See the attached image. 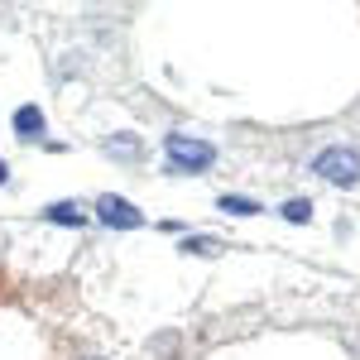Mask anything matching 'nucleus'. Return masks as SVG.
Wrapping results in <instances>:
<instances>
[{"label": "nucleus", "mask_w": 360, "mask_h": 360, "mask_svg": "<svg viewBox=\"0 0 360 360\" xmlns=\"http://www.w3.org/2000/svg\"><path fill=\"white\" fill-rule=\"evenodd\" d=\"M101 149H106L111 159H139V139L135 135H111Z\"/></svg>", "instance_id": "nucleus-6"}, {"label": "nucleus", "mask_w": 360, "mask_h": 360, "mask_svg": "<svg viewBox=\"0 0 360 360\" xmlns=\"http://www.w3.org/2000/svg\"><path fill=\"white\" fill-rule=\"evenodd\" d=\"M44 217L58 226H82L86 221V212L82 207H72V202H53V207H44Z\"/></svg>", "instance_id": "nucleus-5"}, {"label": "nucleus", "mask_w": 360, "mask_h": 360, "mask_svg": "<svg viewBox=\"0 0 360 360\" xmlns=\"http://www.w3.org/2000/svg\"><path fill=\"white\" fill-rule=\"evenodd\" d=\"M86 360H101V356H86Z\"/></svg>", "instance_id": "nucleus-11"}, {"label": "nucleus", "mask_w": 360, "mask_h": 360, "mask_svg": "<svg viewBox=\"0 0 360 360\" xmlns=\"http://www.w3.org/2000/svg\"><path fill=\"white\" fill-rule=\"evenodd\" d=\"M164 149H168V168H178V173H207L217 164V149L193 135H168Z\"/></svg>", "instance_id": "nucleus-2"}, {"label": "nucleus", "mask_w": 360, "mask_h": 360, "mask_svg": "<svg viewBox=\"0 0 360 360\" xmlns=\"http://www.w3.org/2000/svg\"><path fill=\"white\" fill-rule=\"evenodd\" d=\"M10 125H15L20 139H39L44 135V111H39V106H20V111L10 115Z\"/></svg>", "instance_id": "nucleus-4"}, {"label": "nucleus", "mask_w": 360, "mask_h": 360, "mask_svg": "<svg viewBox=\"0 0 360 360\" xmlns=\"http://www.w3.org/2000/svg\"><path fill=\"white\" fill-rule=\"evenodd\" d=\"M217 207H221L226 217H259V202H250V197H231V193H226Z\"/></svg>", "instance_id": "nucleus-8"}, {"label": "nucleus", "mask_w": 360, "mask_h": 360, "mask_svg": "<svg viewBox=\"0 0 360 360\" xmlns=\"http://www.w3.org/2000/svg\"><path fill=\"white\" fill-rule=\"evenodd\" d=\"M278 212H283V221H293V226H307V221H312V202H307V197H288Z\"/></svg>", "instance_id": "nucleus-7"}, {"label": "nucleus", "mask_w": 360, "mask_h": 360, "mask_svg": "<svg viewBox=\"0 0 360 360\" xmlns=\"http://www.w3.org/2000/svg\"><path fill=\"white\" fill-rule=\"evenodd\" d=\"M0 183H10V168H5V164H0Z\"/></svg>", "instance_id": "nucleus-10"}, {"label": "nucleus", "mask_w": 360, "mask_h": 360, "mask_svg": "<svg viewBox=\"0 0 360 360\" xmlns=\"http://www.w3.org/2000/svg\"><path fill=\"white\" fill-rule=\"evenodd\" d=\"M312 173L332 188H356L360 183V149L351 144H327L317 159H312Z\"/></svg>", "instance_id": "nucleus-1"}, {"label": "nucleus", "mask_w": 360, "mask_h": 360, "mask_svg": "<svg viewBox=\"0 0 360 360\" xmlns=\"http://www.w3.org/2000/svg\"><path fill=\"white\" fill-rule=\"evenodd\" d=\"M178 250H183V255H193V250L197 255H221V240H217V236H188Z\"/></svg>", "instance_id": "nucleus-9"}, {"label": "nucleus", "mask_w": 360, "mask_h": 360, "mask_svg": "<svg viewBox=\"0 0 360 360\" xmlns=\"http://www.w3.org/2000/svg\"><path fill=\"white\" fill-rule=\"evenodd\" d=\"M96 221L111 226V231H139V226H144V212H139L135 202L106 193V197H96Z\"/></svg>", "instance_id": "nucleus-3"}]
</instances>
